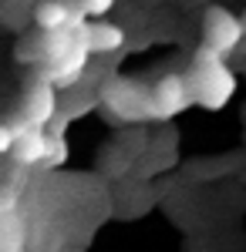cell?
Instances as JSON below:
<instances>
[{
	"mask_svg": "<svg viewBox=\"0 0 246 252\" xmlns=\"http://www.w3.org/2000/svg\"><path fill=\"white\" fill-rule=\"evenodd\" d=\"M186 84H189L192 104H199L206 111L226 108L229 97L236 94V74L229 71L226 58L209 47H199L192 54L189 67H186Z\"/></svg>",
	"mask_w": 246,
	"mask_h": 252,
	"instance_id": "1",
	"label": "cell"
},
{
	"mask_svg": "<svg viewBox=\"0 0 246 252\" xmlns=\"http://www.w3.org/2000/svg\"><path fill=\"white\" fill-rule=\"evenodd\" d=\"M98 94H101V104L112 108L118 121H149L152 118V88H142L128 78H115Z\"/></svg>",
	"mask_w": 246,
	"mask_h": 252,
	"instance_id": "2",
	"label": "cell"
},
{
	"mask_svg": "<svg viewBox=\"0 0 246 252\" xmlns=\"http://www.w3.org/2000/svg\"><path fill=\"white\" fill-rule=\"evenodd\" d=\"M243 37H246V20H240L226 7H206V17H203V47L229 58L243 44Z\"/></svg>",
	"mask_w": 246,
	"mask_h": 252,
	"instance_id": "3",
	"label": "cell"
},
{
	"mask_svg": "<svg viewBox=\"0 0 246 252\" xmlns=\"http://www.w3.org/2000/svg\"><path fill=\"white\" fill-rule=\"evenodd\" d=\"M186 108H192L186 74H162L152 84V121H169Z\"/></svg>",
	"mask_w": 246,
	"mask_h": 252,
	"instance_id": "4",
	"label": "cell"
},
{
	"mask_svg": "<svg viewBox=\"0 0 246 252\" xmlns=\"http://www.w3.org/2000/svg\"><path fill=\"white\" fill-rule=\"evenodd\" d=\"M57 115H61V88L51 84L47 78H38V84L24 97L20 121H27L31 128H47Z\"/></svg>",
	"mask_w": 246,
	"mask_h": 252,
	"instance_id": "5",
	"label": "cell"
},
{
	"mask_svg": "<svg viewBox=\"0 0 246 252\" xmlns=\"http://www.w3.org/2000/svg\"><path fill=\"white\" fill-rule=\"evenodd\" d=\"M47 145H51L47 128H24L20 138H17V145H14V152H10V158L17 161L20 168L44 165V158H47Z\"/></svg>",
	"mask_w": 246,
	"mask_h": 252,
	"instance_id": "6",
	"label": "cell"
},
{
	"mask_svg": "<svg viewBox=\"0 0 246 252\" xmlns=\"http://www.w3.org/2000/svg\"><path fill=\"white\" fill-rule=\"evenodd\" d=\"M88 44H91V54H115L125 44V31L108 20H95L88 24Z\"/></svg>",
	"mask_w": 246,
	"mask_h": 252,
	"instance_id": "7",
	"label": "cell"
},
{
	"mask_svg": "<svg viewBox=\"0 0 246 252\" xmlns=\"http://www.w3.org/2000/svg\"><path fill=\"white\" fill-rule=\"evenodd\" d=\"M0 252H27V222L14 212H0Z\"/></svg>",
	"mask_w": 246,
	"mask_h": 252,
	"instance_id": "8",
	"label": "cell"
},
{
	"mask_svg": "<svg viewBox=\"0 0 246 252\" xmlns=\"http://www.w3.org/2000/svg\"><path fill=\"white\" fill-rule=\"evenodd\" d=\"M115 145H122L128 155L138 161V158L145 155V148H149V131L145 128H132V131H122V138L115 141Z\"/></svg>",
	"mask_w": 246,
	"mask_h": 252,
	"instance_id": "9",
	"label": "cell"
},
{
	"mask_svg": "<svg viewBox=\"0 0 246 252\" xmlns=\"http://www.w3.org/2000/svg\"><path fill=\"white\" fill-rule=\"evenodd\" d=\"M64 161H68V138H64V135H51L44 168H57V165H64Z\"/></svg>",
	"mask_w": 246,
	"mask_h": 252,
	"instance_id": "10",
	"label": "cell"
},
{
	"mask_svg": "<svg viewBox=\"0 0 246 252\" xmlns=\"http://www.w3.org/2000/svg\"><path fill=\"white\" fill-rule=\"evenodd\" d=\"M118 0H78V7L88 14V17H105Z\"/></svg>",
	"mask_w": 246,
	"mask_h": 252,
	"instance_id": "11",
	"label": "cell"
}]
</instances>
